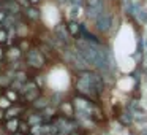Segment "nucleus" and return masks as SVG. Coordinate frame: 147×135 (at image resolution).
<instances>
[{
    "label": "nucleus",
    "mask_w": 147,
    "mask_h": 135,
    "mask_svg": "<svg viewBox=\"0 0 147 135\" xmlns=\"http://www.w3.org/2000/svg\"><path fill=\"white\" fill-rule=\"evenodd\" d=\"M68 3H70L71 7H82L84 0H68Z\"/></svg>",
    "instance_id": "aec40b11"
},
{
    "label": "nucleus",
    "mask_w": 147,
    "mask_h": 135,
    "mask_svg": "<svg viewBox=\"0 0 147 135\" xmlns=\"http://www.w3.org/2000/svg\"><path fill=\"white\" fill-rule=\"evenodd\" d=\"M10 106H11V102L7 99V97L5 95L0 97V108H10Z\"/></svg>",
    "instance_id": "f3484780"
},
{
    "label": "nucleus",
    "mask_w": 147,
    "mask_h": 135,
    "mask_svg": "<svg viewBox=\"0 0 147 135\" xmlns=\"http://www.w3.org/2000/svg\"><path fill=\"white\" fill-rule=\"evenodd\" d=\"M26 62L33 68H43L46 64V59L41 51H38V49H29L26 52Z\"/></svg>",
    "instance_id": "39448f33"
},
{
    "label": "nucleus",
    "mask_w": 147,
    "mask_h": 135,
    "mask_svg": "<svg viewBox=\"0 0 147 135\" xmlns=\"http://www.w3.org/2000/svg\"><path fill=\"white\" fill-rule=\"evenodd\" d=\"M5 18H7V13H5L3 10H0V26H2V24H3Z\"/></svg>",
    "instance_id": "412c9836"
},
{
    "label": "nucleus",
    "mask_w": 147,
    "mask_h": 135,
    "mask_svg": "<svg viewBox=\"0 0 147 135\" xmlns=\"http://www.w3.org/2000/svg\"><path fill=\"white\" fill-rule=\"evenodd\" d=\"M3 54H5V52H3V49H0V61H2V57H3Z\"/></svg>",
    "instance_id": "393cba45"
},
{
    "label": "nucleus",
    "mask_w": 147,
    "mask_h": 135,
    "mask_svg": "<svg viewBox=\"0 0 147 135\" xmlns=\"http://www.w3.org/2000/svg\"><path fill=\"white\" fill-rule=\"evenodd\" d=\"M0 7H2V10H3L7 14H13V16L22 10V7L18 3V0H7V2H3Z\"/></svg>",
    "instance_id": "0eeeda50"
},
{
    "label": "nucleus",
    "mask_w": 147,
    "mask_h": 135,
    "mask_svg": "<svg viewBox=\"0 0 147 135\" xmlns=\"http://www.w3.org/2000/svg\"><path fill=\"white\" fill-rule=\"evenodd\" d=\"M93 22H95V30H98L100 33H108L109 30L112 29L114 16H112L111 11L105 8V11H103V13L100 14V16L96 18V19L93 21Z\"/></svg>",
    "instance_id": "f03ea898"
},
{
    "label": "nucleus",
    "mask_w": 147,
    "mask_h": 135,
    "mask_svg": "<svg viewBox=\"0 0 147 135\" xmlns=\"http://www.w3.org/2000/svg\"><path fill=\"white\" fill-rule=\"evenodd\" d=\"M19 121H18V119H14V118H11L10 121L7 122V130H10V132H18V129H19Z\"/></svg>",
    "instance_id": "ddd939ff"
},
{
    "label": "nucleus",
    "mask_w": 147,
    "mask_h": 135,
    "mask_svg": "<svg viewBox=\"0 0 147 135\" xmlns=\"http://www.w3.org/2000/svg\"><path fill=\"white\" fill-rule=\"evenodd\" d=\"M27 2H29V0H18V3H19L21 7H26V5H27Z\"/></svg>",
    "instance_id": "4be33fe9"
},
{
    "label": "nucleus",
    "mask_w": 147,
    "mask_h": 135,
    "mask_svg": "<svg viewBox=\"0 0 147 135\" xmlns=\"http://www.w3.org/2000/svg\"><path fill=\"white\" fill-rule=\"evenodd\" d=\"M41 119H43V116L40 115V113L38 115H33L27 119V125H30V127H32V125H38V124H41Z\"/></svg>",
    "instance_id": "4468645a"
},
{
    "label": "nucleus",
    "mask_w": 147,
    "mask_h": 135,
    "mask_svg": "<svg viewBox=\"0 0 147 135\" xmlns=\"http://www.w3.org/2000/svg\"><path fill=\"white\" fill-rule=\"evenodd\" d=\"M57 3L59 5H65V3H68V0H57Z\"/></svg>",
    "instance_id": "b1692460"
},
{
    "label": "nucleus",
    "mask_w": 147,
    "mask_h": 135,
    "mask_svg": "<svg viewBox=\"0 0 147 135\" xmlns=\"http://www.w3.org/2000/svg\"><path fill=\"white\" fill-rule=\"evenodd\" d=\"M81 11H82V7H71V10H70V19L76 21L78 18L81 16Z\"/></svg>",
    "instance_id": "2eb2a0df"
},
{
    "label": "nucleus",
    "mask_w": 147,
    "mask_h": 135,
    "mask_svg": "<svg viewBox=\"0 0 147 135\" xmlns=\"http://www.w3.org/2000/svg\"><path fill=\"white\" fill-rule=\"evenodd\" d=\"M7 38H8V30L2 27V29H0V43H5Z\"/></svg>",
    "instance_id": "a211bd4d"
},
{
    "label": "nucleus",
    "mask_w": 147,
    "mask_h": 135,
    "mask_svg": "<svg viewBox=\"0 0 147 135\" xmlns=\"http://www.w3.org/2000/svg\"><path fill=\"white\" fill-rule=\"evenodd\" d=\"M146 49H147V40H146Z\"/></svg>",
    "instance_id": "bb28decb"
},
{
    "label": "nucleus",
    "mask_w": 147,
    "mask_h": 135,
    "mask_svg": "<svg viewBox=\"0 0 147 135\" xmlns=\"http://www.w3.org/2000/svg\"><path fill=\"white\" fill-rule=\"evenodd\" d=\"M13 135H22V134H18V132H16V134H13Z\"/></svg>",
    "instance_id": "a878e982"
},
{
    "label": "nucleus",
    "mask_w": 147,
    "mask_h": 135,
    "mask_svg": "<svg viewBox=\"0 0 147 135\" xmlns=\"http://www.w3.org/2000/svg\"><path fill=\"white\" fill-rule=\"evenodd\" d=\"M67 30H68V33H70V37H76V38H79V35H81V24H78V21L70 19L68 24H67Z\"/></svg>",
    "instance_id": "6e6552de"
},
{
    "label": "nucleus",
    "mask_w": 147,
    "mask_h": 135,
    "mask_svg": "<svg viewBox=\"0 0 147 135\" xmlns=\"http://www.w3.org/2000/svg\"><path fill=\"white\" fill-rule=\"evenodd\" d=\"M59 110H60V111L63 113V116H67V118H73V116L76 115L74 105L71 102H62L60 105H59Z\"/></svg>",
    "instance_id": "1a4fd4ad"
},
{
    "label": "nucleus",
    "mask_w": 147,
    "mask_h": 135,
    "mask_svg": "<svg viewBox=\"0 0 147 135\" xmlns=\"http://www.w3.org/2000/svg\"><path fill=\"white\" fill-rule=\"evenodd\" d=\"M40 2H41V0H29V3H30V5H33V7H35V5H38Z\"/></svg>",
    "instance_id": "5701e85b"
},
{
    "label": "nucleus",
    "mask_w": 147,
    "mask_h": 135,
    "mask_svg": "<svg viewBox=\"0 0 147 135\" xmlns=\"http://www.w3.org/2000/svg\"><path fill=\"white\" fill-rule=\"evenodd\" d=\"M7 56H8V59H13V57L18 59V57L21 56V49H19V48H11L10 51L7 52Z\"/></svg>",
    "instance_id": "dca6fc26"
},
{
    "label": "nucleus",
    "mask_w": 147,
    "mask_h": 135,
    "mask_svg": "<svg viewBox=\"0 0 147 135\" xmlns=\"http://www.w3.org/2000/svg\"><path fill=\"white\" fill-rule=\"evenodd\" d=\"M5 97H7L10 102H16V99H18V95H16V92H13V91H7V94H5Z\"/></svg>",
    "instance_id": "6ab92c4d"
},
{
    "label": "nucleus",
    "mask_w": 147,
    "mask_h": 135,
    "mask_svg": "<svg viewBox=\"0 0 147 135\" xmlns=\"http://www.w3.org/2000/svg\"><path fill=\"white\" fill-rule=\"evenodd\" d=\"M105 11V0H86V16L95 21Z\"/></svg>",
    "instance_id": "20e7f679"
},
{
    "label": "nucleus",
    "mask_w": 147,
    "mask_h": 135,
    "mask_svg": "<svg viewBox=\"0 0 147 135\" xmlns=\"http://www.w3.org/2000/svg\"><path fill=\"white\" fill-rule=\"evenodd\" d=\"M40 97V87H32V89H29L26 92V99H27V102H33L35 99H38Z\"/></svg>",
    "instance_id": "f8f14e48"
},
{
    "label": "nucleus",
    "mask_w": 147,
    "mask_h": 135,
    "mask_svg": "<svg viewBox=\"0 0 147 135\" xmlns=\"http://www.w3.org/2000/svg\"><path fill=\"white\" fill-rule=\"evenodd\" d=\"M54 38L59 42V45L62 46H68L70 45V33L67 30V26L63 24H59L54 27Z\"/></svg>",
    "instance_id": "423d86ee"
},
{
    "label": "nucleus",
    "mask_w": 147,
    "mask_h": 135,
    "mask_svg": "<svg viewBox=\"0 0 147 135\" xmlns=\"http://www.w3.org/2000/svg\"><path fill=\"white\" fill-rule=\"evenodd\" d=\"M67 59L70 62V65L73 68H76L78 72H84V70H89L90 65L86 62V59L81 56V52L78 51L76 48L73 49H67Z\"/></svg>",
    "instance_id": "7ed1b4c3"
},
{
    "label": "nucleus",
    "mask_w": 147,
    "mask_h": 135,
    "mask_svg": "<svg viewBox=\"0 0 147 135\" xmlns=\"http://www.w3.org/2000/svg\"><path fill=\"white\" fill-rule=\"evenodd\" d=\"M32 105H33V108L35 110H38V111H43L45 108H48L49 105H51V102H49V99H46V97H41L40 95L38 99H35L32 102Z\"/></svg>",
    "instance_id": "9d476101"
},
{
    "label": "nucleus",
    "mask_w": 147,
    "mask_h": 135,
    "mask_svg": "<svg viewBox=\"0 0 147 135\" xmlns=\"http://www.w3.org/2000/svg\"><path fill=\"white\" fill-rule=\"evenodd\" d=\"M0 5H2V3H0Z\"/></svg>",
    "instance_id": "cd10ccee"
},
{
    "label": "nucleus",
    "mask_w": 147,
    "mask_h": 135,
    "mask_svg": "<svg viewBox=\"0 0 147 135\" xmlns=\"http://www.w3.org/2000/svg\"><path fill=\"white\" fill-rule=\"evenodd\" d=\"M76 89L79 94H82L86 97L101 95L103 91H105V80L96 72H90V70L79 72L76 80Z\"/></svg>",
    "instance_id": "f257e3e1"
},
{
    "label": "nucleus",
    "mask_w": 147,
    "mask_h": 135,
    "mask_svg": "<svg viewBox=\"0 0 147 135\" xmlns=\"http://www.w3.org/2000/svg\"><path fill=\"white\" fill-rule=\"evenodd\" d=\"M24 13H26V16L29 18V19H32V21H38L40 16H41L40 10H38L36 7H33V5H30V7H26V8H24Z\"/></svg>",
    "instance_id": "9b49d317"
}]
</instances>
